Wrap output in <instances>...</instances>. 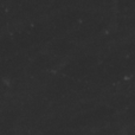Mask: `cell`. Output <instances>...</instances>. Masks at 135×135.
Returning a JSON list of instances; mask_svg holds the SVG:
<instances>
[]
</instances>
